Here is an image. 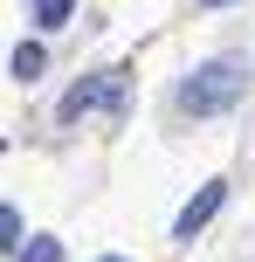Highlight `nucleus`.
<instances>
[{
	"label": "nucleus",
	"instance_id": "0eeeda50",
	"mask_svg": "<svg viewBox=\"0 0 255 262\" xmlns=\"http://www.w3.org/2000/svg\"><path fill=\"white\" fill-rule=\"evenodd\" d=\"M0 242H7V249H21V214H14V207H0Z\"/></svg>",
	"mask_w": 255,
	"mask_h": 262
},
{
	"label": "nucleus",
	"instance_id": "423d86ee",
	"mask_svg": "<svg viewBox=\"0 0 255 262\" xmlns=\"http://www.w3.org/2000/svg\"><path fill=\"white\" fill-rule=\"evenodd\" d=\"M28 7H35V21H41V28H62L76 0H28Z\"/></svg>",
	"mask_w": 255,
	"mask_h": 262
},
{
	"label": "nucleus",
	"instance_id": "20e7f679",
	"mask_svg": "<svg viewBox=\"0 0 255 262\" xmlns=\"http://www.w3.org/2000/svg\"><path fill=\"white\" fill-rule=\"evenodd\" d=\"M14 262H62V242H55V235H35V242L14 249Z\"/></svg>",
	"mask_w": 255,
	"mask_h": 262
},
{
	"label": "nucleus",
	"instance_id": "6e6552de",
	"mask_svg": "<svg viewBox=\"0 0 255 262\" xmlns=\"http://www.w3.org/2000/svg\"><path fill=\"white\" fill-rule=\"evenodd\" d=\"M207 7H235V0H207Z\"/></svg>",
	"mask_w": 255,
	"mask_h": 262
},
{
	"label": "nucleus",
	"instance_id": "f03ea898",
	"mask_svg": "<svg viewBox=\"0 0 255 262\" xmlns=\"http://www.w3.org/2000/svg\"><path fill=\"white\" fill-rule=\"evenodd\" d=\"M118 97H124V69H97L90 83H76V90L62 97V118H90V111L118 104Z\"/></svg>",
	"mask_w": 255,
	"mask_h": 262
},
{
	"label": "nucleus",
	"instance_id": "f257e3e1",
	"mask_svg": "<svg viewBox=\"0 0 255 262\" xmlns=\"http://www.w3.org/2000/svg\"><path fill=\"white\" fill-rule=\"evenodd\" d=\"M248 90V62H235V55H214V62H200L187 83H179V111L187 118H221V111H235Z\"/></svg>",
	"mask_w": 255,
	"mask_h": 262
},
{
	"label": "nucleus",
	"instance_id": "1a4fd4ad",
	"mask_svg": "<svg viewBox=\"0 0 255 262\" xmlns=\"http://www.w3.org/2000/svg\"><path fill=\"white\" fill-rule=\"evenodd\" d=\"M97 262H124V255H97Z\"/></svg>",
	"mask_w": 255,
	"mask_h": 262
},
{
	"label": "nucleus",
	"instance_id": "7ed1b4c3",
	"mask_svg": "<svg viewBox=\"0 0 255 262\" xmlns=\"http://www.w3.org/2000/svg\"><path fill=\"white\" fill-rule=\"evenodd\" d=\"M221 200H228V180H207L200 193H193L187 207H179L173 235H179V242H193V235H200V228H207V221H214V214H221Z\"/></svg>",
	"mask_w": 255,
	"mask_h": 262
},
{
	"label": "nucleus",
	"instance_id": "39448f33",
	"mask_svg": "<svg viewBox=\"0 0 255 262\" xmlns=\"http://www.w3.org/2000/svg\"><path fill=\"white\" fill-rule=\"evenodd\" d=\"M41 62H49V55H41V41H21V49H14V76H21V83H35Z\"/></svg>",
	"mask_w": 255,
	"mask_h": 262
}]
</instances>
